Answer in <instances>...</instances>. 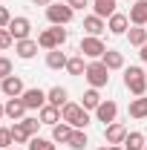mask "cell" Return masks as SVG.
Segmentation results:
<instances>
[{"label":"cell","mask_w":147,"mask_h":150,"mask_svg":"<svg viewBox=\"0 0 147 150\" xmlns=\"http://www.w3.org/2000/svg\"><path fill=\"white\" fill-rule=\"evenodd\" d=\"M61 121H66V124H72L75 130H87L90 127V110H84L81 104H75V101H66L64 107H61Z\"/></svg>","instance_id":"6da1fadb"},{"label":"cell","mask_w":147,"mask_h":150,"mask_svg":"<svg viewBox=\"0 0 147 150\" xmlns=\"http://www.w3.org/2000/svg\"><path fill=\"white\" fill-rule=\"evenodd\" d=\"M124 87H127L136 98L144 95L147 93V72L141 67H127V69H124Z\"/></svg>","instance_id":"7a4b0ae2"},{"label":"cell","mask_w":147,"mask_h":150,"mask_svg":"<svg viewBox=\"0 0 147 150\" xmlns=\"http://www.w3.org/2000/svg\"><path fill=\"white\" fill-rule=\"evenodd\" d=\"M72 18H75V9L69 3H49L46 6V20L52 26H66V23H72Z\"/></svg>","instance_id":"3957f363"},{"label":"cell","mask_w":147,"mask_h":150,"mask_svg":"<svg viewBox=\"0 0 147 150\" xmlns=\"http://www.w3.org/2000/svg\"><path fill=\"white\" fill-rule=\"evenodd\" d=\"M84 78H87V84H90V87L101 90V87H107V84H110V69H107L101 61H90V64H87Z\"/></svg>","instance_id":"277c9868"},{"label":"cell","mask_w":147,"mask_h":150,"mask_svg":"<svg viewBox=\"0 0 147 150\" xmlns=\"http://www.w3.org/2000/svg\"><path fill=\"white\" fill-rule=\"evenodd\" d=\"M78 49H81V55L90 58V61H101V58H104V52H107L104 40H101V38H95V35H84Z\"/></svg>","instance_id":"5b68a950"},{"label":"cell","mask_w":147,"mask_h":150,"mask_svg":"<svg viewBox=\"0 0 147 150\" xmlns=\"http://www.w3.org/2000/svg\"><path fill=\"white\" fill-rule=\"evenodd\" d=\"M6 29H9V35L15 38V40H26V38L32 35V20L18 15V18H12V23H9Z\"/></svg>","instance_id":"8992f818"},{"label":"cell","mask_w":147,"mask_h":150,"mask_svg":"<svg viewBox=\"0 0 147 150\" xmlns=\"http://www.w3.org/2000/svg\"><path fill=\"white\" fill-rule=\"evenodd\" d=\"M104 139H107V144H124V139H127V127L121 124V121H112L104 127Z\"/></svg>","instance_id":"52a82bcc"},{"label":"cell","mask_w":147,"mask_h":150,"mask_svg":"<svg viewBox=\"0 0 147 150\" xmlns=\"http://www.w3.org/2000/svg\"><path fill=\"white\" fill-rule=\"evenodd\" d=\"M20 98H23V104H26L29 110H40V107H46V93H43L40 87H32V90H26Z\"/></svg>","instance_id":"ba28073f"},{"label":"cell","mask_w":147,"mask_h":150,"mask_svg":"<svg viewBox=\"0 0 147 150\" xmlns=\"http://www.w3.org/2000/svg\"><path fill=\"white\" fill-rule=\"evenodd\" d=\"M115 115H118V104L115 101H101L98 104V110H95V121H104V127L115 121Z\"/></svg>","instance_id":"9c48e42d"},{"label":"cell","mask_w":147,"mask_h":150,"mask_svg":"<svg viewBox=\"0 0 147 150\" xmlns=\"http://www.w3.org/2000/svg\"><path fill=\"white\" fill-rule=\"evenodd\" d=\"M23 93H26V87H23L20 75H9V78H3V95H6V98H20Z\"/></svg>","instance_id":"30bf717a"},{"label":"cell","mask_w":147,"mask_h":150,"mask_svg":"<svg viewBox=\"0 0 147 150\" xmlns=\"http://www.w3.org/2000/svg\"><path fill=\"white\" fill-rule=\"evenodd\" d=\"M26 104H23V98H9L6 101V118H12V121H23L26 118Z\"/></svg>","instance_id":"8fae6325"},{"label":"cell","mask_w":147,"mask_h":150,"mask_svg":"<svg viewBox=\"0 0 147 150\" xmlns=\"http://www.w3.org/2000/svg\"><path fill=\"white\" fill-rule=\"evenodd\" d=\"M107 29H110L112 35H127V29H130V18L124 15V12H115L112 18H107Z\"/></svg>","instance_id":"7c38bea8"},{"label":"cell","mask_w":147,"mask_h":150,"mask_svg":"<svg viewBox=\"0 0 147 150\" xmlns=\"http://www.w3.org/2000/svg\"><path fill=\"white\" fill-rule=\"evenodd\" d=\"M37 40H32V38H26V40H15V52H18L20 61H29V58L37 55Z\"/></svg>","instance_id":"4fadbf2b"},{"label":"cell","mask_w":147,"mask_h":150,"mask_svg":"<svg viewBox=\"0 0 147 150\" xmlns=\"http://www.w3.org/2000/svg\"><path fill=\"white\" fill-rule=\"evenodd\" d=\"M130 26H147V0H139L136 6H130Z\"/></svg>","instance_id":"5bb4252c"},{"label":"cell","mask_w":147,"mask_h":150,"mask_svg":"<svg viewBox=\"0 0 147 150\" xmlns=\"http://www.w3.org/2000/svg\"><path fill=\"white\" fill-rule=\"evenodd\" d=\"M37 118H40V124H49V127H55L58 121H61V107L46 104V107H40V110H37Z\"/></svg>","instance_id":"9a60e30c"},{"label":"cell","mask_w":147,"mask_h":150,"mask_svg":"<svg viewBox=\"0 0 147 150\" xmlns=\"http://www.w3.org/2000/svg\"><path fill=\"white\" fill-rule=\"evenodd\" d=\"M104 29H107L104 18H98V15H87V18H84V32H87V35H95V38H98Z\"/></svg>","instance_id":"2e32d148"},{"label":"cell","mask_w":147,"mask_h":150,"mask_svg":"<svg viewBox=\"0 0 147 150\" xmlns=\"http://www.w3.org/2000/svg\"><path fill=\"white\" fill-rule=\"evenodd\" d=\"M101 64H104L110 72H112V69H124V55H121L118 49H107L104 58H101Z\"/></svg>","instance_id":"e0dca14e"},{"label":"cell","mask_w":147,"mask_h":150,"mask_svg":"<svg viewBox=\"0 0 147 150\" xmlns=\"http://www.w3.org/2000/svg\"><path fill=\"white\" fill-rule=\"evenodd\" d=\"M72 124H66V121H58L55 127H52V142H55V144H66V142H69V136H72Z\"/></svg>","instance_id":"ac0fdd59"},{"label":"cell","mask_w":147,"mask_h":150,"mask_svg":"<svg viewBox=\"0 0 147 150\" xmlns=\"http://www.w3.org/2000/svg\"><path fill=\"white\" fill-rule=\"evenodd\" d=\"M66 98H69V93H66L64 87H52V90H46V104H52V107H64Z\"/></svg>","instance_id":"d6986e66"},{"label":"cell","mask_w":147,"mask_h":150,"mask_svg":"<svg viewBox=\"0 0 147 150\" xmlns=\"http://www.w3.org/2000/svg\"><path fill=\"white\" fill-rule=\"evenodd\" d=\"M130 118H147V95H139L130 101Z\"/></svg>","instance_id":"ffe728a7"},{"label":"cell","mask_w":147,"mask_h":150,"mask_svg":"<svg viewBox=\"0 0 147 150\" xmlns=\"http://www.w3.org/2000/svg\"><path fill=\"white\" fill-rule=\"evenodd\" d=\"M92 15H98V18H112V15H115V0H95V3H92Z\"/></svg>","instance_id":"44dd1931"},{"label":"cell","mask_w":147,"mask_h":150,"mask_svg":"<svg viewBox=\"0 0 147 150\" xmlns=\"http://www.w3.org/2000/svg\"><path fill=\"white\" fill-rule=\"evenodd\" d=\"M127 40L133 43V46L141 49V46L147 43V26H130L127 29Z\"/></svg>","instance_id":"7402d4cb"},{"label":"cell","mask_w":147,"mask_h":150,"mask_svg":"<svg viewBox=\"0 0 147 150\" xmlns=\"http://www.w3.org/2000/svg\"><path fill=\"white\" fill-rule=\"evenodd\" d=\"M37 46H40V49H46V52H52V49H61V46H58V40H55V32H52V26H49V29H43V32L37 35Z\"/></svg>","instance_id":"603a6c76"},{"label":"cell","mask_w":147,"mask_h":150,"mask_svg":"<svg viewBox=\"0 0 147 150\" xmlns=\"http://www.w3.org/2000/svg\"><path fill=\"white\" fill-rule=\"evenodd\" d=\"M66 61H69V58L64 55L61 49H52V52H46V67H49V69H66Z\"/></svg>","instance_id":"cb8c5ba5"},{"label":"cell","mask_w":147,"mask_h":150,"mask_svg":"<svg viewBox=\"0 0 147 150\" xmlns=\"http://www.w3.org/2000/svg\"><path fill=\"white\" fill-rule=\"evenodd\" d=\"M98 104H101V93H98V90H95V87H90V90H87V93H84V98H81V107H84V110H98Z\"/></svg>","instance_id":"d4e9b609"},{"label":"cell","mask_w":147,"mask_h":150,"mask_svg":"<svg viewBox=\"0 0 147 150\" xmlns=\"http://www.w3.org/2000/svg\"><path fill=\"white\" fill-rule=\"evenodd\" d=\"M87 144H90V139H87V130H72L69 142H66V147H69V150H87Z\"/></svg>","instance_id":"484cf974"},{"label":"cell","mask_w":147,"mask_h":150,"mask_svg":"<svg viewBox=\"0 0 147 150\" xmlns=\"http://www.w3.org/2000/svg\"><path fill=\"white\" fill-rule=\"evenodd\" d=\"M9 130H12V142H15V144H29V139H32V133L26 130V127H23L20 121H15V124H12Z\"/></svg>","instance_id":"4316f807"},{"label":"cell","mask_w":147,"mask_h":150,"mask_svg":"<svg viewBox=\"0 0 147 150\" xmlns=\"http://www.w3.org/2000/svg\"><path fill=\"white\" fill-rule=\"evenodd\" d=\"M144 139H147L144 133H136V130H133V133H127V139H124L121 147H124V150H144Z\"/></svg>","instance_id":"83f0119b"},{"label":"cell","mask_w":147,"mask_h":150,"mask_svg":"<svg viewBox=\"0 0 147 150\" xmlns=\"http://www.w3.org/2000/svg\"><path fill=\"white\" fill-rule=\"evenodd\" d=\"M66 72L69 75H84L87 72V64H84V55H75L66 61Z\"/></svg>","instance_id":"f1b7e54d"},{"label":"cell","mask_w":147,"mask_h":150,"mask_svg":"<svg viewBox=\"0 0 147 150\" xmlns=\"http://www.w3.org/2000/svg\"><path fill=\"white\" fill-rule=\"evenodd\" d=\"M29 150H58L52 139H40V136H32L29 139Z\"/></svg>","instance_id":"f546056e"},{"label":"cell","mask_w":147,"mask_h":150,"mask_svg":"<svg viewBox=\"0 0 147 150\" xmlns=\"http://www.w3.org/2000/svg\"><path fill=\"white\" fill-rule=\"evenodd\" d=\"M15 142H12V130L9 127H0V150H6V147H12Z\"/></svg>","instance_id":"4dcf8cb0"},{"label":"cell","mask_w":147,"mask_h":150,"mask_svg":"<svg viewBox=\"0 0 147 150\" xmlns=\"http://www.w3.org/2000/svg\"><path fill=\"white\" fill-rule=\"evenodd\" d=\"M20 124H23L26 130L32 133V136H37V130H40V118H29V115H26V118H23Z\"/></svg>","instance_id":"1f68e13d"},{"label":"cell","mask_w":147,"mask_h":150,"mask_svg":"<svg viewBox=\"0 0 147 150\" xmlns=\"http://www.w3.org/2000/svg\"><path fill=\"white\" fill-rule=\"evenodd\" d=\"M9 75H15L12 72V61H9V58H0V81L9 78Z\"/></svg>","instance_id":"d6a6232c"},{"label":"cell","mask_w":147,"mask_h":150,"mask_svg":"<svg viewBox=\"0 0 147 150\" xmlns=\"http://www.w3.org/2000/svg\"><path fill=\"white\" fill-rule=\"evenodd\" d=\"M52 32H55V40H58V46H64V43H66V38H69V32H66L64 26H52Z\"/></svg>","instance_id":"836d02e7"},{"label":"cell","mask_w":147,"mask_h":150,"mask_svg":"<svg viewBox=\"0 0 147 150\" xmlns=\"http://www.w3.org/2000/svg\"><path fill=\"white\" fill-rule=\"evenodd\" d=\"M9 23H12V12H9L6 6H0V29H6Z\"/></svg>","instance_id":"e575fe53"},{"label":"cell","mask_w":147,"mask_h":150,"mask_svg":"<svg viewBox=\"0 0 147 150\" xmlns=\"http://www.w3.org/2000/svg\"><path fill=\"white\" fill-rule=\"evenodd\" d=\"M12 40H15V38L9 35V29H0V49H9Z\"/></svg>","instance_id":"d590c367"},{"label":"cell","mask_w":147,"mask_h":150,"mask_svg":"<svg viewBox=\"0 0 147 150\" xmlns=\"http://www.w3.org/2000/svg\"><path fill=\"white\" fill-rule=\"evenodd\" d=\"M66 3H69V6H72L75 12H84V9H87V6H90V0H66Z\"/></svg>","instance_id":"8d00e7d4"},{"label":"cell","mask_w":147,"mask_h":150,"mask_svg":"<svg viewBox=\"0 0 147 150\" xmlns=\"http://www.w3.org/2000/svg\"><path fill=\"white\" fill-rule=\"evenodd\" d=\"M139 58H141V61H144V64H147V43H144V46H141V49H139Z\"/></svg>","instance_id":"74e56055"},{"label":"cell","mask_w":147,"mask_h":150,"mask_svg":"<svg viewBox=\"0 0 147 150\" xmlns=\"http://www.w3.org/2000/svg\"><path fill=\"white\" fill-rule=\"evenodd\" d=\"M35 6H49V3H55V0H32Z\"/></svg>","instance_id":"f35d334b"},{"label":"cell","mask_w":147,"mask_h":150,"mask_svg":"<svg viewBox=\"0 0 147 150\" xmlns=\"http://www.w3.org/2000/svg\"><path fill=\"white\" fill-rule=\"evenodd\" d=\"M107 150H124L121 144H107Z\"/></svg>","instance_id":"ab89813d"},{"label":"cell","mask_w":147,"mask_h":150,"mask_svg":"<svg viewBox=\"0 0 147 150\" xmlns=\"http://www.w3.org/2000/svg\"><path fill=\"white\" fill-rule=\"evenodd\" d=\"M3 115H6V104H0V118H3Z\"/></svg>","instance_id":"60d3db41"},{"label":"cell","mask_w":147,"mask_h":150,"mask_svg":"<svg viewBox=\"0 0 147 150\" xmlns=\"http://www.w3.org/2000/svg\"><path fill=\"white\" fill-rule=\"evenodd\" d=\"M0 95H3V81H0Z\"/></svg>","instance_id":"b9f144b4"},{"label":"cell","mask_w":147,"mask_h":150,"mask_svg":"<svg viewBox=\"0 0 147 150\" xmlns=\"http://www.w3.org/2000/svg\"><path fill=\"white\" fill-rule=\"evenodd\" d=\"M6 150H18V147H6Z\"/></svg>","instance_id":"7bdbcfd3"},{"label":"cell","mask_w":147,"mask_h":150,"mask_svg":"<svg viewBox=\"0 0 147 150\" xmlns=\"http://www.w3.org/2000/svg\"><path fill=\"white\" fill-rule=\"evenodd\" d=\"M144 150H147V139H144Z\"/></svg>","instance_id":"ee69618b"},{"label":"cell","mask_w":147,"mask_h":150,"mask_svg":"<svg viewBox=\"0 0 147 150\" xmlns=\"http://www.w3.org/2000/svg\"><path fill=\"white\" fill-rule=\"evenodd\" d=\"M98 150H107V147H98Z\"/></svg>","instance_id":"f6af8a7d"},{"label":"cell","mask_w":147,"mask_h":150,"mask_svg":"<svg viewBox=\"0 0 147 150\" xmlns=\"http://www.w3.org/2000/svg\"><path fill=\"white\" fill-rule=\"evenodd\" d=\"M136 3H139V0H136Z\"/></svg>","instance_id":"bcb514c9"}]
</instances>
